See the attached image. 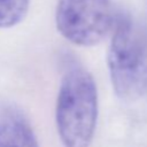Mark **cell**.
<instances>
[{"label": "cell", "mask_w": 147, "mask_h": 147, "mask_svg": "<svg viewBox=\"0 0 147 147\" xmlns=\"http://www.w3.org/2000/svg\"><path fill=\"white\" fill-rule=\"evenodd\" d=\"M99 115L98 88L93 76L83 68L68 70L60 85L55 122L64 147H90Z\"/></svg>", "instance_id": "cell-1"}, {"label": "cell", "mask_w": 147, "mask_h": 147, "mask_svg": "<svg viewBox=\"0 0 147 147\" xmlns=\"http://www.w3.org/2000/svg\"><path fill=\"white\" fill-rule=\"evenodd\" d=\"M107 67L113 90L119 99L136 101L147 94V40L126 18L116 20Z\"/></svg>", "instance_id": "cell-2"}, {"label": "cell", "mask_w": 147, "mask_h": 147, "mask_svg": "<svg viewBox=\"0 0 147 147\" xmlns=\"http://www.w3.org/2000/svg\"><path fill=\"white\" fill-rule=\"evenodd\" d=\"M116 20L110 0H59L55 10L57 31L68 41L84 47L102 41Z\"/></svg>", "instance_id": "cell-3"}, {"label": "cell", "mask_w": 147, "mask_h": 147, "mask_svg": "<svg viewBox=\"0 0 147 147\" xmlns=\"http://www.w3.org/2000/svg\"><path fill=\"white\" fill-rule=\"evenodd\" d=\"M0 147H39V142L30 123L11 114L0 122Z\"/></svg>", "instance_id": "cell-4"}, {"label": "cell", "mask_w": 147, "mask_h": 147, "mask_svg": "<svg viewBox=\"0 0 147 147\" xmlns=\"http://www.w3.org/2000/svg\"><path fill=\"white\" fill-rule=\"evenodd\" d=\"M30 7V0H0V29L21 23Z\"/></svg>", "instance_id": "cell-5"}]
</instances>
